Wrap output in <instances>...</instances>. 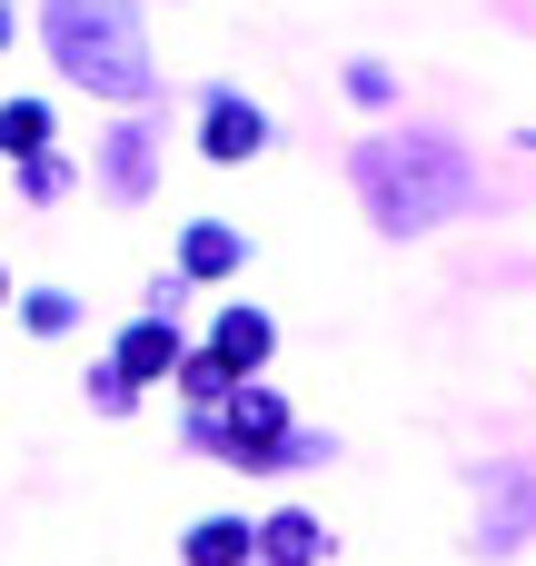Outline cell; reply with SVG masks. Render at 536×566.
Returning <instances> with one entry per match:
<instances>
[{"instance_id":"cell-8","label":"cell","mask_w":536,"mask_h":566,"mask_svg":"<svg viewBox=\"0 0 536 566\" xmlns=\"http://www.w3.org/2000/svg\"><path fill=\"white\" fill-rule=\"evenodd\" d=\"M169 358H179V348H169V328H159V318H149V328H129V338H119V378H129V388H139V378H159V368H169Z\"/></svg>"},{"instance_id":"cell-6","label":"cell","mask_w":536,"mask_h":566,"mask_svg":"<svg viewBox=\"0 0 536 566\" xmlns=\"http://www.w3.org/2000/svg\"><path fill=\"white\" fill-rule=\"evenodd\" d=\"M179 259H189V279H229V269H239V229H229V219H199Z\"/></svg>"},{"instance_id":"cell-2","label":"cell","mask_w":536,"mask_h":566,"mask_svg":"<svg viewBox=\"0 0 536 566\" xmlns=\"http://www.w3.org/2000/svg\"><path fill=\"white\" fill-rule=\"evenodd\" d=\"M40 30H50V60L80 90H109V99L149 90V50H139V10L129 0H50Z\"/></svg>"},{"instance_id":"cell-4","label":"cell","mask_w":536,"mask_h":566,"mask_svg":"<svg viewBox=\"0 0 536 566\" xmlns=\"http://www.w3.org/2000/svg\"><path fill=\"white\" fill-rule=\"evenodd\" d=\"M249 557H269V566H318V517H269L259 537H249Z\"/></svg>"},{"instance_id":"cell-5","label":"cell","mask_w":536,"mask_h":566,"mask_svg":"<svg viewBox=\"0 0 536 566\" xmlns=\"http://www.w3.org/2000/svg\"><path fill=\"white\" fill-rule=\"evenodd\" d=\"M99 179H109V199H139L149 189V129H119L109 159H99Z\"/></svg>"},{"instance_id":"cell-1","label":"cell","mask_w":536,"mask_h":566,"mask_svg":"<svg viewBox=\"0 0 536 566\" xmlns=\"http://www.w3.org/2000/svg\"><path fill=\"white\" fill-rule=\"evenodd\" d=\"M358 199L378 209V229L418 239V229H438V219L477 209V199H487V179H477L448 139H368V149H358Z\"/></svg>"},{"instance_id":"cell-3","label":"cell","mask_w":536,"mask_h":566,"mask_svg":"<svg viewBox=\"0 0 536 566\" xmlns=\"http://www.w3.org/2000/svg\"><path fill=\"white\" fill-rule=\"evenodd\" d=\"M259 149H269V119H259L249 99H229V90H219V99H209V159H219V169H239V159H259Z\"/></svg>"},{"instance_id":"cell-11","label":"cell","mask_w":536,"mask_h":566,"mask_svg":"<svg viewBox=\"0 0 536 566\" xmlns=\"http://www.w3.org/2000/svg\"><path fill=\"white\" fill-rule=\"evenodd\" d=\"M527 517H536V488H527V478H507V507H497V517H487V527H477V537H487V547H497V557H507V547H517V537H527Z\"/></svg>"},{"instance_id":"cell-13","label":"cell","mask_w":536,"mask_h":566,"mask_svg":"<svg viewBox=\"0 0 536 566\" xmlns=\"http://www.w3.org/2000/svg\"><path fill=\"white\" fill-rule=\"evenodd\" d=\"M20 318H30V328H40V338H60V328H70V318H80V308H70V298H60V289H40V298H30V308H20Z\"/></svg>"},{"instance_id":"cell-7","label":"cell","mask_w":536,"mask_h":566,"mask_svg":"<svg viewBox=\"0 0 536 566\" xmlns=\"http://www.w3.org/2000/svg\"><path fill=\"white\" fill-rule=\"evenodd\" d=\"M259 358H269V318L259 308H229L219 318V368H259Z\"/></svg>"},{"instance_id":"cell-10","label":"cell","mask_w":536,"mask_h":566,"mask_svg":"<svg viewBox=\"0 0 536 566\" xmlns=\"http://www.w3.org/2000/svg\"><path fill=\"white\" fill-rule=\"evenodd\" d=\"M40 139H50V109H40V99H10V109H0V149H10V159H40Z\"/></svg>"},{"instance_id":"cell-16","label":"cell","mask_w":536,"mask_h":566,"mask_svg":"<svg viewBox=\"0 0 536 566\" xmlns=\"http://www.w3.org/2000/svg\"><path fill=\"white\" fill-rule=\"evenodd\" d=\"M527 149H536V139H527Z\"/></svg>"},{"instance_id":"cell-9","label":"cell","mask_w":536,"mask_h":566,"mask_svg":"<svg viewBox=\"0 0 536 566\" xmlns=\"http://www.w3.org/2000/svg\"><path fill=\"white\" fill-rule=\"evenodd\" d=\"M189 566H249V527H239V517H209V527L189 537Z\"/></svg>"},{"instance_id":"cell-15","label":"cell","mask_w":536,"mask_h":566,"mask_svg":"<svg viewBox=\"0 0 536 566\" xmlns=\"http://www.w3.org/2000/svg\"><path fill=\"white\" fill-rule=\"evenodd\" d=\"M0 298H10V289H0Z\"/></svg>"},{"instance_id":"cell-12","label":"cell","mask_w":536,"mask_h":566,"mask_svg":"<svg viewBox=\"0 0 536 566\" xmlns=\"http://www.w3.org/2000/svg\"><path fill=\"white\" fill-rule=\"evenodd\" d=\"M169 368L189 378V398H229V378H239V368H219V358H169Z\"/></svg>"},{"instance_id":"cell-14","label":"cell","mask_w":536,"mask_h":566,"mask_svg":"<svg viewBox=\"0 0 536 566\" xmlns=\"http://www.w3.org/2000/svg\"><path fill=\"white\" fill-rule=\"evenodd\" d=\"M0 50H10V10H0Z\"/></svg>"}]
</instances>
